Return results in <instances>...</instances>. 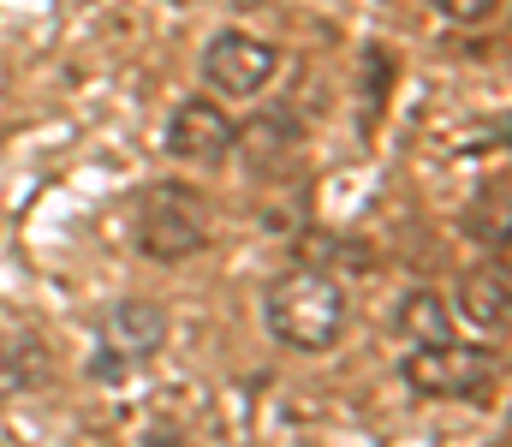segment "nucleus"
<instances>
[{
    "mask_svg": "<svg viewBox=\"0 0 512 447\" xmlns=\"http://www.w3.org/2000/svg\"><path fill=\"white\" fill-rule=\"evenodd\" d=\"M262 316H268V334L280 346H292V352H334L346 340L352 298L322 269H286V275L268 281Z\"/></svg>",
    "mask_w": 512,
    "mask_h": 447,
    "instance_id": "f257e3e1",
    "label": "nucleus"
},
{
    "mask_svg": "<svg viewBox=\"0 0 512 447\" xmlns=\"http://www.w3.org/2000/svg\"><path fill=\"white\" fill-rule=\"evenodd\" d=\"M209 203L203 191H191L185 179H161L137 197V215H131V239L149 263H185L209 245Z\"/></svg>",
    "mask_w": 512,
    "mask_h": 447,
    "instance_id": "f03ea898",
    "label": "nucleus"
},
{
    "mask_svg": "<svg viewBox=\"0 0 512 447\" xmlns=\"http://www.w3.org/2000/svg\"><path fill=\"white\" fill-rule=\"evenodd\" d=\"M501 376V352L495 346H465V340H441V346H411L405 358V388L423 400H483Z\"/></svg>",
    "mask_w": 512,
    "mask_h": 447,
    "instance_id": "7ed1b4c3",
    "label": "nucleus"
},
{
    "mask_svg": "<svg viewBox=\"0 0 512 447\" xmlns=\"http://www.w3.org/2000/svg\"><path fill=\"white\" fill-rule=\"evenodd\" d=\"M167 346V310L149 304V298H126L102 316V358H96V376H126L137 364H149L155 352Z\"/></svg>",
    "mask_w": 512,
    "mask_h": 447,
    "instance_id": "20e7f679",
    "label": "nucleus"
},
{
    "mask_svg": "<svg viewBox=\"0 0 512 447\" xmlns=\"http://www.w3.org/2000/svg\"><path fill=\"white\" fill-rule=\"evenodd\" d=\"M274 72H280V48L251 36V30H221L203 48V78L221 96H256V90H268Z\"/></svg>",
    "mask_w": 512,
    "mask_h": 447,
    "instance_id": "39448f33",
    "label": "nucleus"
},
{
    "mask_svg": "<svg viewBox=\"0 0 512 447\" xmlns=\"http://www.w3.org/2000/svg\"><path fill=\"white\" fill-rule=\"evenodd\" d=\"M239 144V126H233V114L221 108V102H209V96H185L179 108H173V120H167V149L179 155V161H191V167H221L227 155Z\"/></svg>",
    "mask_w": 512,
    "mask_h": 447,
    "instance_id": "423d86ee",
    "label": "nucleus"
},
{
    "mask_svg": "<svg viewBox=\"0 0 512 447\" xmlns=\"http://www.w3.org/2000/svg\"><path fill=\"white\" fill-rule=\"evenodd\" d=\"M459 316H465V322H477L483 334H507V322H512L507 251L483 257L477 269H465V281H459Z\"/></svg>",
    "mask_w": 512,
    "mask_h": 447,
    "instance_id": "0eeeda50",
    "label": "nucleus"
},
{
    "mask_svg": "<svg viewBox=\"0 0 512 447\" xmlns=\"http://www.w3.org/2000/svg\"><path fill=\"white\" fill-rule=\"evenodd\" d=\"M393 328H399V340H411V346H441V340H453V310H447L441 293L411 287V293L399 298V310H393Z\"/></svg>",
    "mask_w": 512,
    "mask_h": 447,
    "instance_id": "6e6552de",
    "label": "nucleus"
},
{
    "mask_svg": "<svg viewBox=\"0 0 512 447\" xmlns=\"http://www.w3.org/2000/svg\"><path fill=\"white\" fill-rule=\"evenodd\" d=\"M429 6H435L441 18H453V24H483L501 0H429Z\"/></svg>",
    "mask_w": 512,
    "mask_h": 447,
    "instance_id": "1a4fd4ad",
    "label": "nucleus"
},
{
    "mask_svg": "<svg viewBox=\"0 0 512 447\" xmlns=\"http://www.w3.org/2000/svg\"><path fill=\"white\" fill-rule=\"evenodd\" d=\"M149 447H185V442H173V436H155V442H149Z\"/></svg>",
    "mask_w": 512,
    "mask_h": 447,
    "instance_id": "9d476101",
    "label": "nucleus"
}]
</instances>
